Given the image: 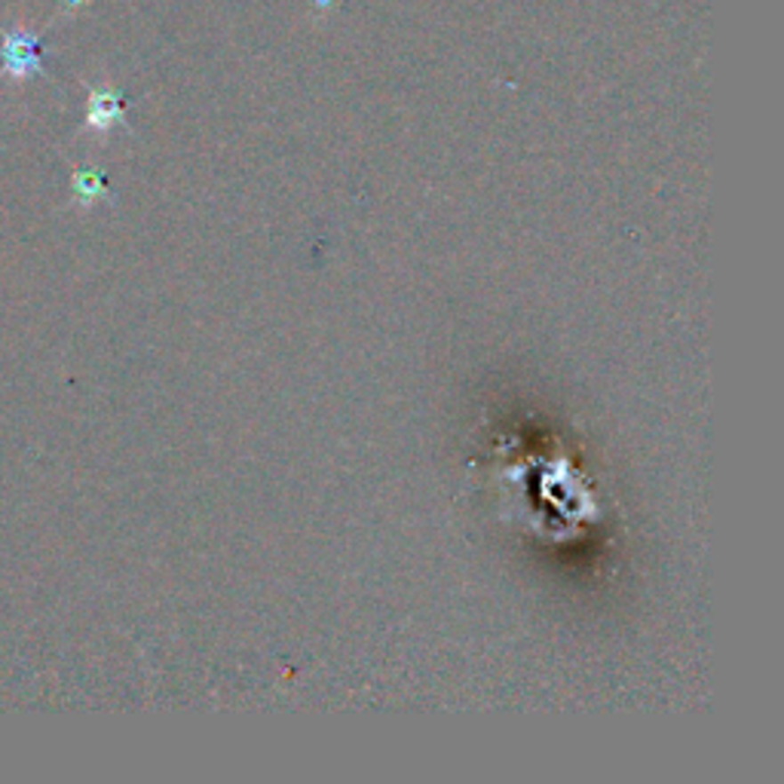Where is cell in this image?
Wrapping results in <instances>:
<instances>
[{"instance_id":"7a4b0ae2","label":"cell","mask_w":784,"mask_h":784,"mask_svg":"<svg viewBox=\"0 0 784 784\" xmlns=\"http://www.w3.org/2000/svg\"><path fill=\"white\" fill-rule=\"evenodd\" d=\"M120 120H123L120 99H117L114 93H93V99H89V114H86L89 126L105 132V129L114 126V123H120Z\"/></svg>"},{"instance_id":"3957f363","label":"cell","mask_w":784,"mask_h":784,"mask_svg":"<svg viewBox=\"0 0 784 784\" xmlns=\"http://www.w3.org/2000/svg\"><path fill=\"white\" fill-rule=\"evenodd\" d=\"M101 190H105V184H101L99 172H80V175L74 178V193H77L83 203H93Z\"/></svg>"},{"instance_id":"6da1fadb","label":"cell","mask_w":784,"mask_h":784,"mask_svg":"<svg viewBox=\"0 0 784 784\" xmlns=\"http://www.w3.org/2000/svg\"><path fill=\"white\" fill-rule=\"evenodd\" d=\"M0 59H4V74H10V77H16V80L34 77V74H44L40 44H37V37H34V34H28V31H6Z\"/></svg>"}]
</instances>
